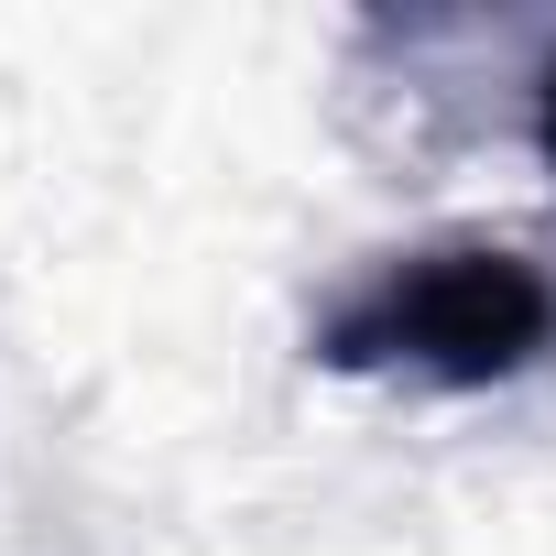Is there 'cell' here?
Returning a JSON list of instances; mask_svg holds the SVG:
<instances>
[{"label":"cell","instance_id":"cell-1","mask_svg":"<svg viewBox=\"0 0 556 556\" xmlns=\"http://www.w3.org/2000/svg\"><path fill=\"white\" fill-rule=\"evenodd\" d=\"M317 371L339 382H426V393H502L556 350V273L513 240H426L371 262L317 317Z\"/></svg>","mask_w":556,"mask_h":556},{"label":"cell","instance_id":"cell-2","mask_svg":"<svg viewBox=\"0 0 556 556\" xmlns=\"http://www.w3.org/2000/svg\"><path fill=\"white\" fill-rule=\"evenodd\" d=\"M534 153H545V175H556V45H545V66H534Z\"/></svg>","mask_w":556,"mask_h":556}]
</instances>
